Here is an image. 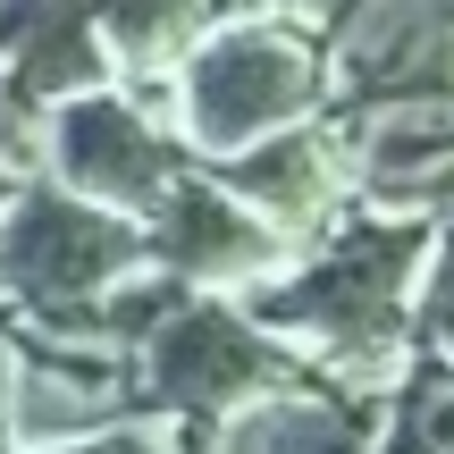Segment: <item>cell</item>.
<instances>
[{"label": "cell", "instance_id": "9c48e42d", "mask_svg": "<svg viewBox=\"0 0 454 454\" xmlns=\"http://www.w3.org/2000/svg\"><path fill=\"white\" fill-rule=\"evenodd\" d=\"M211 177H219L261 227H278V236L303 253L311 236H328V227L354 211V135L320 110V118H294V127L244 144L236 160L211 168Z\"/></svg>", "mask_w": 454, "mask_h": 454}, {"label": "cell", "instance_id": "277c9868", "mask_svg": "<svg viewBox=\"0 0 454 454\" xmlns=\"http://www.w3.org/2000/svg\"><path fill=\"white\" fill-rule=\"evenodd\" d=\"M144 270V227L51 177L0 185V320L67 328L118 278Z\"/></svg>", "mask_w": 454, "mask_h": 454}, {"label": "cell", "instance_id": "8fae6325", "mask_svg": "<svg viewBox=\"0 0 454 454\" xmlns=\"http://www.w3.org/2000/svg\"><path fill=\"white\" fill-rule=\"evenodd\" d=\"M354 135V211L454 227V118H379Z\"/></svg>", "mask_w": 454, "mask_h": 454}, {"label": "cell", "instance_id": "9a60e30c", "mask_svg": "<svg viewBox=\"0 0 454 454\" xmlns=\"http://www.w3.org/2000/svg\"><path fill=\"white\" fill-rule=\"evenodd\" d=\"M43 454H185V446H177V429H160V421H110V429H93V438L43 446Z\"/></svg>", "mask_w": 454, "mask_h": 454}, {"label": "cell", "instance_id": "5bb4252c", "mask_svg": "<svg viewBox=\"0 0 454 454\" xmlns=\"http://www.w3.org/2000/svg\"><path fill=\"white\" fill-rule=\"evenodd\" d=\"M412 345L454 354V227L429 236V261H421V278H412Z\"/></svg>", "mask_w": 454, "mask_h": 454}, {"label": "cell", "instance_id": "2e32d148", "mask_svg": "<svg viewBox=\"0 0 454 454\" xmlns=\"http://www.w3.org/2000/svg\"><path fill=\"white\" fill-rule=\"evenodd\" d=\"M261 9H294V17H311V0H261Z\"/></svg>", "mask_w": 454, "mask_h": 454}, {"label": "cell", "instance_id": "8992f818", "mask_svg": "<svg viewBox=\"0 0 454 454\" xmlns=\"http://www.w3.org/2000/svg\"><path fill=\"white\" fill-rule=\"evenodd\" d=\"M185 168H202V160L185 152V135L168 127L160 93H144V84H93V93L59 101V110L43 118V160H34V177H51V185H67V194H84V202H101V211L144 227Z\"/></svg>", "mask_w": 454, "mask_h": 454}, {"label": "cell", "instance_id": "7c38bea8", "mask_svg": "<svg viewBox=\"0 0 454 454\" xmlns=\"http://www.w3.org/2000/svg\"><path fill=\"white\" fill-rule=\"evenodd\" d=\"M236 9H261V0H93L101 67H110V84L160 93V84L194 59V43L211 26H227Z\"/></svg>", "mask_w": 454, "mask_h": 454}, {"label": "cell", "instance_id": "5b68a950", "mask_svg": "<svg viewBox=\"0 0 454 454\" xmlns=\"http://www.w3.org/2000/svg\"><path fill=\"white\" fill-rule=\"evenodd\" d=\"M337 127L454 118V0H311Z\"/></svg>", "mask_w": 454, "mask_h": 454}, {"label": "cell", "instance_id": "30bf717a", "mask_svg": "<svg viewBox=\"0 0 454 454\" xmlns=\"http://www.w3.org/2000/svg\"><path fill=\"white\" fill-rule=\"evenodd\" d=\"M379 438V395L328 387L320 371L294 379V387H270L253 404H236L227 421L177 438L185 454H371Z\"/></svg>", "mask_w": 454, "mask_h": 454}, {"label": "cell", "instance_id": "6da1fadb", "mask_svg": "<svg viewBox=\"0 0 454 454\" xmlns=\"http://www.w3.org/2000/svg\"><path fill=\"white\" fill-rule=\"evenodd\" d=\"M438 227L345 211L328 236H311L278 278L236 294L270 337H286L328 387L379 395L412 354V278L429 261Z\"/></svg>", "mask_w": 454, "mask_h": 454}, {"label": "cell", "instance_id": "4fadbf2b", "mask_svg": "<svg viewBox=\"0 0 454 454\" xmlns=\"http://www.w3.org/2000/svg\"><path fill=\"white\" fill-rule=\"evenodd\" d=\"M371 454H454V354H429V345L404 354V371L379 387Z\"/></svg>", "mask_w": 454, "mask_h": 454}, {"label": "cell", "instance_id": "7a4b0ae2", "mask_svg": "<svg viewBox=\"0 0 454 454\" xmlns=\"http://www.w3.org/2000/svg\"><path fill=\"white\" fill-rule=\"evenodd\" d=\"M168 127L185 135L202 168L236 160L244 144L320 118L328 101V67H320V26L294 9H236L227 26H211L194 43V59L160 84Z\"/></svg>", "mask_w": 454, "mask_h": 454}, {"label": "cell", "instance_id": "ba28073f", "mask_svg": "<svg viewBox=\"0 0 454 454\" xmlns=\"http://www.w3.org/2000/svg\"><path fill=\"white\" fill-rule=\"evenodd\" d=\"M144 261L160 278H177L185 294H253L261 278H278L294 261V244L278 227H261L211 168H185L160 194V211L144 219Z\"/></svg>", "mask_w": 454, "mask_h": 454}, {"label": "cell", "instance_id": "3957f363", "mask_svg": "<svg viewBox=\"0 0 454 454\" xmlns=\"http://www.w3.org/2000/svg\"><path fill=\"white\" fill-rule=\"evenodd\" d=\"M294 379H311V362L294 354L286 337H270L236 294H194V303H177L127 354L135 421H160V429H177V438L227 421L236 404H253V395H270V387H294Z\"/></svg>", "mask_w": 454, "mask_h": 454}, {"label": "cell", "instance_id": "52a82bcc", "mask_svg": "<svg viewBox=\"0 0 454 454\" xmlns=\"http://www.w3.org/2000/svg\"><path fill=\"white\" fill-rule=\"evenodd\" d=\"M110 421H135L127 354L84 337H51V328L0 320V454H43L76 446Z\"/></svg>", "mask_w": 454, "mask_h": 454}]
</instances>
